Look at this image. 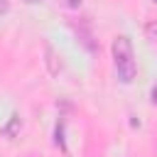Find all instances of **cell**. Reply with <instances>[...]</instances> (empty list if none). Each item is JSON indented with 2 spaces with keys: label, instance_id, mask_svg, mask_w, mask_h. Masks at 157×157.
I'll use <instances>...</instances> for the list:
<instances>
[{
  "label": "cell",
  "instance_id": "7c38bea8",
  "mask_svg": "<svg viewBox=\"0 0 157 157\" xmlns=\"http://www.w3.org/2000/svg\"><path fill=\"white\" fill-rule=\"evenodd\" d=\"M155 2H157V0H155Z\"/></svg>",
  "mask_w": 157,
  "mask_h": 157
},
{
  "label": "cell",
  "instance_id": "3957f363",
  "mask_svg": "<svg viewBox=\"0 0 157 157\" xmlns=\"http://www.w3.org/2000/svg\"><path fill=\"white\" fill-rule=\"evenodd\" d=\"M20 128H22V120H20V115L15 113V115H10V123L2 128V135H7V137H15Z\"/></svg>",
  "mask_w": 157,
  "mask_h": 157
},
{
  "label": "cell",
  "instance_id": "6da1fadb",
  "mask_svg": "<svg viewBox=\"0 0 157 157\" xmlns=\"http://www.w3.org/2000/svg\"><path fill=\"white\" fill-rule=\"evenodd\" d=\"M110 54H113V66H115V76L120 83H132L137 76V64H135V52L132 44L125 34L115 37L110 44Z\"/></svg>",
  "mask_w": 157,
  "mask_h": 157
},
{
  "label": "cell",
  "instance_id": "8fae6325",
  "mask_svg": "<svg viewBox=\"0 0 157 157\" xmlns=\"http://www.w3.org/2000/svg\"><path fill=\"white\" fill-rule=\"evenodd\" d=\"M27 157H32V155H27Z\"/></svg>",
  "mask_w": 157,
  "mask_h": 157
},
{
  "label": "cell",
  "instance_id": "7a4b0ae2",
  "mask_svg": "<svg viewBox=\"0 0 157 157\" xmlns=\"http://www.w3.org/2000/svg\"><path fill=\"white\" fill-rule=\"evenodd\" d=\"M71 27H74V32H76V39H78L88 52H96V42H93L91 27H88L86 22H71Z\"/></svg>",
  "mask_w": 157,
  "mask_h": 157
},
{
  "label": "cell",
  "instance_id": "52a82bcc",
  "mask_svg": "<svg viewBox=\"0 0 157 157\" xmlns=\"http://www.w3.org/2000/svg\"><path fill=\"white\" fill-rule=\"evenodd\" d=\"M59 2H61V5H64V7H69V10H78V7H81V2H83V0H59Z\"/></svg>",
  "mask_w": 157,
  "mask_h": 157
},
{
  "label": "cell",
  "instance_id": "30bf717a",
  "mask_svg": "<svg viewBox=\"0 0 157 157\" xmlns=\"http://www.w3.org/2000/svg\"><path fill=\"white\" fill-rule=\"evenodd\" d=\"M27 5H37V2H42V0H25Z\"/></svg>",
  "mask_w": 157,
  "mask_h": 157
},
{
  "label": "cell",
  "instance_id": "ba28073f",
  "mask_svg": "<svg viewBox=\"0 0 157 157\" xmlns=\"http://www.w3.org/2000/svg\"><path fill=\"white\" fill-rule=\"evenodd\" d=\"M7 10H10V2L7 0H0V15H5Z\"/></svg>",
  "mask_w": 157,
  "mask_h": 157
},
{
  "label": "cell",
  "instance_id": "5b68a950",
  "mask_svg": "<svg viewBox=\"0 0 157 157\" xmlns=\"http://www.w3.org/2000/svg\"><path fill=\"white\" fill-rule=\"evenodd\" d=\"M54 145L61 147V150H66V145H64V120L56 123V130H54Z\"/></svg>",
  "mask_w": 157,
  "mask_h": 157
},
{
  "label": "cell",
  "instance_id": "9c48e42d",
  "mask_svg": "<svg viewBox=\"0 0 157 157\" xmlns=\"http://www.w3.org/2000/svg\"><path fill=\"white\" fill-rule=\"evenodd\" d=\"M150 98H152V103L157 105V86H152V91H150Z\"/></svg>",
  "mask_w": 157,
  "mask_h": 157
},
{
  "label": "cell",
  "instance_id": "277c9868",
  "mask_svg": "<svg viewBox=\"0 0 157 157\" xmlns=\"http://www.w3.org/2000/svg\"><path fill=\"white\" fill-rule=\"evenodd\" d=\"M44 52H47V64H49V71H52V74H59V69H61V61L56 64V54L52 52V47H47Z\"/></svg>",
  "mask_w": 157,
  "mask_h": 157
},
{
  "label": "cell",
  "instance_id": "8992f818",
  "mask_svg": "<svg viewBox=\"0 0 157 157\" xmlns=\"http://www.w3.org/2000/svg\"><path fill=\"white\" fill-rule=\"evenodd\" d=\"M145 34L150 42H157V22H147L145 25Z\"/></svg>",
  "mask_w": 157,
  "mask_h": 157
}]
</instances>
